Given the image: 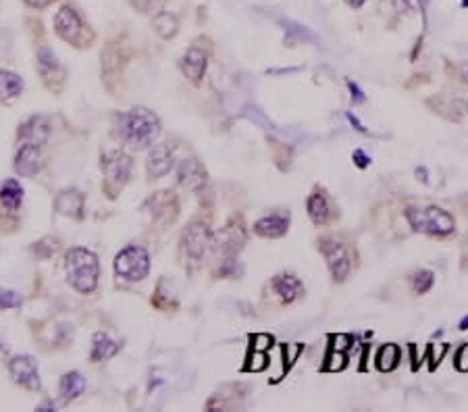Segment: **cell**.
Here are the masks:
<instances>
[{"instance_id": "cell-31", "label": "cell", "mask_w": 468, "mask_h": 412, "mask_svg": "<svg viewBox=\"0 0 468 412\" xmlns=\"http://www.w3.org/2000/svg\"><path fill=\"white\" fill-rule=\"evenodd\" d=\"M346 354L342 352V350H335V352H331L329 356H327V365H325V369L327 371H342L344 367H346Z\"/></svg>"}, {"instance_id": "cell-42", "label": "cell", "mask_w": 468, "mask_h": 412, "mask_svg": "<svg viewBox=\"0 0 468 412\" xmlns=\"http://www.w3.org/2000/svg\"><path fill=\"white\" fill-rule=\"evenodd\" d=\"M460 329H462V331H466V329H468V317H464V319L460 321Z\"/></svg>"}, {"instance_id": "cell-44", "label": "cell", "mask_w": 468, "mask_h": 412, "mask_svg": "<svg viewBox=\"0 0 468 412\" xmlns=\"http://www.w3.org/2000/svg\"><path fill=\"white\" fill-rule=\"evenodd\" d=\"M466 108H468V102H466Z\"/></svg>"}, {"instance_id": "cell-30", "label": "cell", "mask_w": 468, "mask_h": 412, "mask_svg": "<svg viewBox=\"0 0 468 412\" xmlns=\"http://www.w3.org/2000/svg\"><path fill=\"white\" fill-rule=\"evenodd\" d=\"M21 304V298L17 292H11V290H0V308L7 310V308H15Z\"/></svg>"}, {"instance_id": "cell-3", "label": "cell", "mask_w": 468, "mask_h": 412, "mask_svg": "<svg viewBox=\"0 0 468 412\" xmlns=\"http://www.w3.org/2000/svg\"><path fill=\"white\" fill-rule=\"evenodd\" d=\"M410 227L419 233L429 236H447L454 231V217L439 206H410L406 211Z\"/></svg>"}, {"instance_id": "cell-1", "label": "cell", "mask_w": 468, "mask_h": 412, "mask_svg": "<svg viewBox=\"0 0 468 412\" xmlns=\"http://www.w3.org/2000/svg\"><path fill=\"white\" fill-rule=\"evenodd\" d=\"M65 271L69 284L82 294H90L98 286L100 262L98 256L86 248H71L65 256Z\"/></svg>"}, {"instance_id": "cell-27", "label": "cell", "mask_w": 468, "mask_h": 412, "mask_svg": "<svg viewBox=\"0 0 468 412\" xmlns=\"http://www.w3.org/2000/svg\"><path fill=\"white\" fill-rule=\"evenodd\" d=\"M435 284V275L431 271H419L412 277V288L416 294H427Z\"/></svg>"}, {"instance_id": "cell-43", "label": "cell", "mask_w": 468, "mask_h": 412, "mask_svg": "<svg viewBox=\"0 0 468 412\" xmlns=\"http://www.w3.org/2000/svg\"><path fill=\"white\" fill-rule=\"evenodd\" d=\"M462 76H464V80H466V84H468V62L462 67Z\"/></svg>"}, {"instance_id": "cell-26", "label": "cell", "mask_w": 468, "mask_h": 412, "mask_svg": "<svg viewBox=\"0 0 468 412\" xmlns=\"http://www.w3.org/2000/svg\"><path fill=\"white\" fill-rule=\"evenodd\" d=\"M400 363V348L396 346V343H385V346L379 350L377 354V367L379 371L383 373H389L394 371Z\"/></svg>"}, {"instance_id": "cell-10", "label": "cell", "mask_w": 468, "mask_h": 412, "mask_svg": "<svg viewBox=\"0 0 468 412\" xmlns=\"http://www.w3.org/2000/svg\"><path fill=\"white\" fill-rule=\"evenodd\" d=\"M9 371H11V377L15 383L32 389V391H38L42 385H40V377H38V365L32 356H15L9 365Z\"/></svg>"}, {"instance_id": "cell-25", "label": "cell", "mask_w": 468, "mask_h": 412, "mask_svg": "<svg viewBox=\"0 0 468 412\" xmlns=\"http://www.w3.org/2000/svg\"><path fill=\"white\" fill-rule=\"evenodd\" d=\"M152 27H154V32L159 34L161 38H173V36L177 34L179 23H177V17H175L173 13L161 11V13H156V15H154Z\"/></svg>"}, {"instance_id": "cell-41", "label": "cell", "mask_w": 468, "mask_h": 412, "mask_svg": "<svg viewBox=\"0 0 468 412\" xmlns=\"http://www.w3.org/2000/svg\"><path fill=\"white\" fill-rule=\"evenodd\" d=\"M364 3H366V0H346V5L352 7V9H362Z\"/></svg>"}, {"instance_id": "cell-8", "label": "cell", "mask_w": 468, "mask_h": 412, "mask_svg": "<svg viewBox=\"0 0 468 412\" xmlns=\"http://www.w3.org/2000/svg\"><path fill=\"white\" fill-rule=\"evenodd\" d=\"M102 169L107 175V187L121 190L131 173V159L125 152H111L102 159Z\"/></svg>"}, {"instance_id": "cell-40", "label": "cell", "mask_w": 468, "mask_h": 412, "mask_svg": "<svg viewBox=\"0 0 468 412\" xmlns=\"http://www.w3.org/2000/svg\"><path fill=\"white\" fill-rule=\"evenodd\" d=\"M416 177H419L423 183H429V173H427L425 167H419V169H416Z\"/></svg>"}, {"instance_id": "cell-5", "label": "cell", "mask_w": 468, "mask_h": 412, "mask_svg": "<svg viewBox=\"0 0 468 412\" xmlns=\"http://www.w3.org/2000/svg\"><path fill=\"white\" fill-rule=\"evenodd\" d=\"M212 244H214V236L204 223H192L181 236V246L194 262L202 260L206 252L212 248Z\"/></svg>"}, {"instance_id": "cell-16", "label": "cell", "mask_w": 468, "mask_h": 412, "mask_svg": "<svg viewBox=\"0 0 468 412\" xmlns=\"http://www.w3.org/2000/svg\"><path fill=\"white\" fill-rule=\"evenodd\" d=\"M54 206L60 215L82 219V215H84V194L77 192V190H65L56 196Z\"/></svg>"}, {"instance_id": "cell-33", "label": "cell", "mask_w": 468, "mask_h": 412, "mask_svg": "<svg viewBox=\"0 0 468 412\" xmlns=\"http://www.w3.org/2000/svg\"><path fill=\"white\" fill-rule=\"evenodd\" d=\"M252 360H254V363L248 365V371H263V369L269 365V360H267V356H265L263 350H254V352H252Z\"/></svg>"}, {"instance_id": "cell-9", "label": "cell", "mask_w": 468, "mask_h": 412, "mask_svg": "<svg viewBox=\"0 0 468 412\" xmlns=\"http://www.w3.org/2000/svg\"><path fill=\"white\" fill-rule=\"evenodd\" d=\"M146 209L150 211V215L159 221V223H171L177 217L179 204L173 192L165 190V192H156L152 198H148Z\"/></svg>"}, {"instance_id": "cell-13", "label": "cell", "mask_w": 468, "mask_h": 412, "mask_svg": "<svg viewBox=\"0 0 468 412\" xmlns=\"http://www.w3.org/2000/svg\"><path fill=\"white\" fill-rule=\"evenodd\" d=\"M244 242H246V231L240 225H236V227L227 225L214 236V246L227 256H236L242 250Z\"/></svg>"}, {"instance_id": "cell-2", "label": "cell", "mask_w": 468, "mask_h": 412, "mask_svg": "<svg viewBox=\"0 0 468 412\" xmlns=\"http://www.w3.org/2000/svg\"><path fill=\"white\" fill-rule=\"evenodd\" d=\"M121 131L133 148H146L159 137L161 121L152 111L137 106L121 117Z\"/></svg>"}, {"instance_id": "cell-28", "label": "cell", "mask_w": 468, "mask_h": 412, "mask_svg": "<svg viewBox=\"0 0 468 412\" xmlns=\"http://www.w3.org/2000/svg\"><path fill=\"white\" fill-rule=\"evenodd\" d=\"M129 3L140 13H152V15H156V13H161L165 0H129Z\"/></svg>"}, {"instance_id": "cell-19", "label": "cell", "mask_w": 468, "mask_h": 412, "mask_svg": "<svg viewBox=\"0 0 468 412\" xmlns=\"http://www.w3.org/2000/svg\"><path fill=\"white\" fill-rule=\"evenodd\" d=\"M306 209H308V217L312 219V223H317V225L327 223V219L331 217V209H329L327 196L323 192H319V190L308 198Z\"/></svg>"}, {"instance_id": "cell-17", "label": "cell", "mask_w": 468, "mask_h": 412, "mask_svg": "<svg viewBox=\"0 0 468 412\" xmlns=\"http://www.w3.org/2000/svg\"><path fill=\"white\" fill-rule=\"evenodd\" d=\"M273 288H275V292L279 294V298H281L285 304L298 300V298L302 296V292H304L302 282L296 277V275H291V273H281V275H277V277L273 279Z\"/></svg>"}, {"instance_id": "cell-39", "label": "cell", "mask_w": 468, "mask_h": 412, "mask_svg": "<svg viewBox=\"0 0 468 412\" xmlns=\"http://www.w3.org/2000/svg\"><path fill=\"white\" fill-rule=\"evenodd\" d=\"M25 3H27L30 7H36V9H44V7H48L50 3H54V0H25Z\"/></svg>"}, {"instance_id": "cell-7", "label": "cell", "mask_w": 468, "mask_h": 412, "mask_svg": "<svg viewBox=\"0 0 468 412\" xmlns=\"http://www.w3.org/2000/svg\"><path fill=\"white\" fill-rule=\"evenodd\" d=\"M54 30L65 42H71L75 46H84L82 44L84 42V23L75 9L63 7L54 17Z\"/></svg>"}, {"instance_id": "cell-20", "label": "cell", "mask_w": 468, "mask_h": 412, "mask_svg": "<svg viewBox=\"0 0 468 412\" xmlns=\"http://www.w3.org/2000/svg\"><path fill=\"white\" fill-rule=\"evenodd\" d=\"M121 348V343H117L115 339H111L107 333L98 331L92 339V360L100 363V360H109L113 358Z\"/></svg>"}, {"instance_id": "cell-22", "label": "cell", "mask_w": 468, "mask_h": 412, "mask_svg": "<svg viewBox=\"0 0 468 412\" xmlns=\"http://www.w3.org/2000/svg\"><path fill=\"white\" fill-rule=\"evenodd\" d=\"M0 202H3V206L9 213L19 211V206L23 202V187L19 185L17 179H7L3 183V187H0Z\"/></svg>"}, {"instance_id": "cell-38", "label": "cell", "mask_w": 468, "mask_h": 412, "mask_svg": "<svg viewBox=\"0 0 468 412\" xmlns=\"http://www.w3.org/2000/svg\"><path fill=\"white\" fill-rule=\"evenodd\" d=\"M346 117H348V121H350V123L354 125V129H356V131H360V133H366V127H364V125H362V123L358 121V117H356L354 113H346Z\"/></svg>"}, {"instance_id": "cell-34", "label": "cell", "mask_w": 468, "mask_h": 412, "mask_svg": "<svg viewBox=\"0 0 468 412\" xmlns=\"http://www.w3.org/2000/svg\"><path fill=\"white\" fill-rule=\"evenodd\" d=\"M394 5L398 11H421L423 9L421 0H394Z\"/></svg>"}, {"instance_id": "cell-32", "label": "cell", "mask_w": 468, "mask_h": 412, "mask_svg": "<svg viewBox=\"0 0 468 412\" xmlns=\"http://www.w3.org/2000/svg\"><path fill=\"white\" fill-rule=\"evenodd\" d=\"M456 369L462 371V373H468V343H464V346H460V350L456 352Z\"/></svg>"}, {"instance_id": "cell-11", "label": "cell", "mask_w": 468, "mask_h": 412, "mask_svg": "<svg viewBox=\"0 0 468 412\" xmlns=\"http://www.w3.org/2000/svg\"><path fill=\"white\" fill-rule=\"evenodd\" d=\"M42 167H44V159H42L40 144L25 142V144L19 148V152L15 154V171H17L21 177H32V175H36Z\"/></svg>"}, {"instance_id": "cell-14", "label": "cell", "mask_w": 468, "mask_h": 412, "mask_svg": "<svg viewBox=\"0 0 468 412\" xmlns=\"http://www.w3.org/2000/svg\"><path fill=\"white\" fill-rule=\"evenodd\" d=\"M177 179H179V185L196 192L206 183V171L196 159H188V161H181L177 169Z\"/></svg>"}, {"instance_id": "cell-4", "label": "cell", "mask_w": 468, "mask_h": 412, "mask_svg": "<svg viewBox=\"0 0 468 412\" xmlns=\"http://www.w3.org/2000/svg\"><path fill=\"white\" fill-rule=\"evenodd\" d=\"M150 271V256L142 246H127L115 258V273L127 282H142Z\"/></svg>"}, {"instance_id": "cell-24", "label": "cell", "mask_w": 468, "mask_h": 412, "mask_svg": "<svg viewBox=\"0 0 468 412\" xmlns=\"http://www.w3.org/2000/svg\"><path fill=\"white\" fill-rule=\"evenodd\" d=\"M23 90V80L13 73V71H0V98L3 100H13L21 94Z\"/></svg>"}, {"instance_id": "cell-15", "label": "cell", "mask_w": 468, "mask_h": 412, "mask_svg": "<svg viewBox=\"0 0 468 412\" xmlns=\"http://www.w3.org/2000/svg\"><path fill=\"white\" fill-rule=\"evenodd\" d=\"M181 71L192 84H200L206 73V54L198 48H190L181 58Z\"/></svg>"}, {"instance_id": "cell-21", "label": "cell", "mask_w": 468, "mask_h": 412, "mask_svg": "<svg viewBox=\"0 0 468 412\" xmlns=\"http://www.w3.org/2000/svg\"><path fill=\"white\" fill-rule=\"evenodd\" d=\"M58 389H60L63 402H71V400L80 398V396L84 393V389H86V379H84L80 373H75V371L65 373V375L60 377Z\"/></svg>"}, {"instance_id": "cell-36", "label": "cell", "mask_w": 468, "mask_h": 412, "mask_svg": "<svg viewBox=\"0 0 468 412\" xmlns=\"http://www.w3.org/2000/svg\"><path fill=\"white\" fill-rule=\"evenodd\" d=\"M352 159H354L356 167H360V169H366V167L370 165V157H366V154H364L362 150H356Z\"/></svg>"}, {"instance_id": "cell-29", "label": "cell", "mask_w": 468, "mask_h": 412, "mask_svg": "<svg viewBox=\"0 0 468 412\" xmlns=\"http://www.w3.org/2000/svg\"><path fill=\"white\" fill-rule=\"evenodd\" d=\"M56 248H58V242H56L54 238H44V240H40V242L34 246V252H36L38 256H42V258H48V256H52V254L56 252Z\"/></svg>"}, {"instance_id": "cell-6", "label": "cell", "mask_w": 468, "mask_h": 412, "mask_svg": "<svg viewBox=\"0 0 468 412\" xmlns=\"http://www.w3.org/2000/svg\"><path fill=\"white\" fill-rule=\"evenodd\" d=\"M321 252L327 258V264H329V271L333 275V279L344 282L350 275V268H352V260H350V254H348L346 246L335 242V240L325 238V240H321Z\"/></svg>"}, {"instance_id": "cell-23", "label": "cell", "mask_w": 468, "mask_h": 412, "mask_svg": "<svg viewBox=\"0 0 468 412\" xmlns=\"http://www.w3.org/2000/svg\"><path fill=\"white\" fill-rule=\"evenodd\" d=\"M19 135L23 137V140L32 142V144H42V142H46V137H48V125H46V121L42 117H34L25 125H21Z\"/></svg>"}, {"instance_id": "cell-18", "label": "cell", "mask_w": 468, "mask_h": 412, "mask_svg": "<svg viewBox=\"0 0 468 412\" xmlns=\"http://www.w3.org/2000/svg\"><path fill=\"white\" fill-rule=\"evenodd\" d=\"M287 217L283 215H269L254 223V233L260 238H281L287 233Z\"/></svg>"}, {"instance_id": "cell-35", "label": "cell", "mask_w": 468, "mask_h": 412, "mask_svg": "<svg viewBox=\"0 0 468 412\" xmlns=\"http://www.w3.org/2000/svg\"><path fill=\"white\" fill-rule=\"evenodd\" d=\"M252 341H254L252 350H267V348H271V343H273L271 335H254Z\"/></svg>"}, {"instance_id": "cell-12", "label": "cell", "mask_w": 468, "mask_h": 412, "mask_svg": "<svg viewBox=\"0 0 468 412\" xmlns=\"http://www.w3.org/2000/svg\"><path fill=\"white\" fill-rule=\"evenodd\" d=\"M173 167V152L167 144H156L152 146V150L148 152V161H146V169L148 175L152 179H159L163 175H167Z\"/></svg>"}, {"instance_id": "cell-37", "label": "cell", "mask_w": 468, "mask_h": 412, "mask_svg": "<svg viewBox=\"0 0 468 412\" xmlns=\"http://www.w3.org/2000/svg\"><path fill=\"white\" fill-rule=\"evenodd\" d=\"M346 84H348V90L352 92V98H354L356 102H364V100H366V98H364V92H362V90L354 84V82H350V80H348Z\"/></svg>"}]
</instances>
